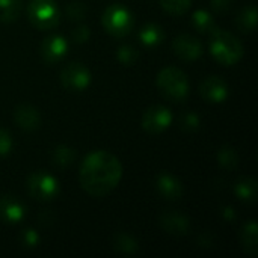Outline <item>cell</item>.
<instances>
[{
  "instance_id": "cell-25",
  "label": "cell",
  "mask_w": 258,
  "mask_h": 258,
  "mask_svg": "<svg viewBox=\"0 0 258 258\" xmlns=\"http://www.w3.org/2000/svg\"><path fill=\"white\" fill-rule=\"evenodd\" d=\"M162 8L172 15H183L192 5V0H160Z\"/></svg>"
},
{
  "instance_id": "cell-20",
  "label": "cell",
  "mask_w": 258,
  "mask_h": 258,
  "mask_svg": "<svg viewBox=\"0 0 258 258\" xmlns=\"http://www.w3.org/2000/svg\"><path fill=\"white\" fill-rule=\"evenodd\" d=\"M192 24L200 33H204V35H212L218 29L215 18L210 15V12H207L204 9H200L194 14Z\"/></svg>"
},
{
  "instance_id": "cell-17",
  "label": "cell",
  "mask_w": 258,
  "mask_h": 258,
  "mask_svg": "<svg viewBox=\"0 0 258 258\" xmlns=\"http://www.w3.org/2000/svg\"><path fill=\"white\" fill-rule=\"evenodd\" d=\"M240 243L245 249V252L251 255H257L258 252V227L255 221H249L246 225H243L240 231Z\"/></svg>"
},
{
  "instance_id": "cell-24",
  "label": "cell",
  "mask_w": 258,
  "mask_h": 258,
  "mask_svg": "<svg viewBox=\"0 0 258 258\" xmlns=\"http://www.w3.org/2000/svg\"><path fill=\"white\" fill-rule=\"evenodd\" d=\"M113 248L118 251V252H122V254H132L138 249V243L136 240L128 236V234H116L115 239H113Z\"/></svg>"
},
{
  "instance_id": "cell-12",
  "label": "cell",
  "mask_w": 258,
  "mask_h": 258,
  "mask_svg": "<svg viewBox=\"0 0 258 258\" xmlns=\"http://www.w3.org/2000/svg\"><path fill=\"white\" fill-rule=\"evenodd\" d=\"M172 48H174L175 54L183 60H197L203 54L201 42L195 36L187 35V33L177 36L172 44Z\"/></svg>"
},
{
  "instance_id": "cell-9",
  "label": "cell",
  "mask_w": 258,
  "mask_h": 258,
  "mask_svg": "<svg viewBox=\"0 0 258 258\" xmlns=\"http://www.w3.org/2000/svg\"><path fill=\"white\" fill-rule=\"evenodd\" d=\"M200 94L207 103H224L228 97V85L219 76H209L201 82Z\"/></svg>"
},
{
  "instance_id": "cell-32",
  "label": "cell",
  "mask_w": 258,
  "mask_h": 258,
  "mask_svg": "<svg viewBox=\"0 0 258 258\" xmlns=\"http://www.w3.org/2000/svg\"><path fill=\"white\" fill-rule=\"evenodd\" d=\"M213 3V8L216 9V11H225L227 8H228V5H230V2L228 0H213L212 2Z\"/></svg>"
},
{
  "instance_id": "cell-7",
  "label": "cell",
  "mask_w": 258,
  "mask_h": 258,
  "mask_svg": "<svg viewBox=\"0 0 258 258\" xmlns=\"http://www.w3.org/2000/svg\"><path fill=\"white\" fill-rule=\"evenodd\" d=\"M172 122V113L165 106H151L142 116V128L150 135H159L165 132Z\"/></svg>"
},
{
  "instance_id": "cell-28",
  "label": "cell",
  "mask_w": 258,
  "mask_h": 258,
  "mask_svg": "<svg viewBox=\"0 0 258 258\" xmlns=\"http://www.w3.org/2000/svg\"><path fill=\"white\" fill-rule=\"evenodd\" d=\"M21 243L26 248H35L39 243V236L35 230L27 228L21 233Z\"/></svg>"
},
{
  "instance_id": "cell-22",
  "label": "cell",
  "mask_w": 258,
  "mask_h": 258,
  "mask_svg": "<svg viewBox=\"0 0 258 258\" xmlns=\"http://www.w3.org/2000/svg\"><path fill=\"white\" fill-rule=\"evenodd\" d=\"M218 162L225 169H234L239 165V154L233 147L224 145L218 153Z\"/></svg>"
},
{
  "instance_id": "cell-14",
  "label": "cell",
  "mask_w": 258,
  "mask_h": 258,
  "mask_svg": "<svg viewBox=\"0 0 258 258\" xmlns=\"http://www.w3.org/2000/svg\"><path fill=\"white\" fill-rule=\"evenodd\" d=\"M14 119H15L17 125L26 132H33L41 125V115L30 104H20L15 109Z\"/></svg>"
},
{
  "instance_id": "cell-29",
  "label": "cell",
  "mask_w": 258,
  "mask_h": 258,
  "mask_svg": "<svg viewBox=\"0 0 258 258\" xmlns=\"http://www.w3.org/2000/svg\"><path fill=\"white\" fill-rule=\"evenodd\" d=\"M12 148V138L8 130L0 128V157H5L9 154Z\"/></svg>"
},
{
  "instance_id": "cell-6",
  "label": "cell",
  "mask_w": 258,
  "mask_h": 258,
  "mask_svg": "<svg viewBox=\"0 0 258 258\" xmlns=\"http://www.w3.org/2000/svg\"><path fill=\"white\" fill-rule=\"evenodd\" d=\"M27 190L32 198L39 201H50L59 195V181L45 171H38L29 175Z\"/></svg>"
},
{
  "instance_id": "cell-27",
  "label": "cell",
  "mask_w": 258,
  "mask_h": 258,
  "mask_svg": "<svg viewBox=\"0 0 258 258\" xmlns=\"http://www.w3.org/2000/svg\"><path fill=\"white\" fill-rule=\"evenodd\" d=\"M67 14L70 17V20H74V21L83 20L85 15H86V6L83 3H80V2H73V3L68 5Z\"/></svg>"
},
{
  "instance_id": "cell-19",
  "label": "cell",
  "mask_w": 258,
  "mask_h": 258,
  "mask_svg": "<svg viewBox=\"0 0 258 258\" xmlns=\"http://www.w3.org/2000/svg\"><path fill=\"white\" fill-rule=\"evenodd\" d=\"M236 23L242 32L252 33L257 27V8H255V5H249V6L243 8L237 15Z\"/></svg>"
},
{
  "instance_id": "cell-5",
  "label": "cell",
  "mask_w": 258,
  "mask_h": 258,
  "mask_svg": "<svg viewBox=\"0 0 258 258\" xmlns=\"http://www.w3.org/2000/svg\"><path fill=\"white\" fill-rule=\"evenodd\" d=\"M29 21L41 30L54 29L60 21V9L54 0H30L27 5Z\"/></svg>"
},
{
  "instance_id": "cell-18",
  "label": "cell",
  "mask_w": 258,
  "mask_h": 258,
  "mask_svg": "<svg viewBox=\"0 0 258 258\" xmlns=\"http://www.w3.org/2000/svg\"><path fill=\"white\" fill-rule=\"evenodd\" d=\"M139 39L145 47H157L165 39L163 27L156 23H148L139 30Z\"/></svg>"
},
{
  "instance_id": "cell-21",
  "label": "cell",
  "mask_w": 258,
  "mask_h": 258,
  "mask_svg": "<svg viewBox=\"0 0 258 258\" xmlns=\"http://www.w3.org/2000/svg\"><path fill=\"white\" fill-rule=\"evenodd\" d=\"M21 0H0V21L11 23L21 12Z\"/></svg>"
},
{
  "instance_id": "cell-16",
  "label": "cell",
  "mask_w": 258,
  "mask_h": 258,
  "mask_svg": "<svg viewBox=\"0 0 258 258\" xmlns=\"http://www.w3.org/2000/svg\"><path fill=\"white\" fill-rule=\"evenodd\" d=\"M234 192H236V195H237V198L240 201L248 203V204H254L257 201L258 197L257 181L254 178H251V177H243L236 183Z\"/></svg>"
},
{
  "instance_id": "cell-4",
  "label": "cell",
  "mask_w": 258,
  "mask_h": 258,
  "mask_svg": "<svg viewBox=\"0 0 258 258\" xmlns=\"http://www.w3.org/2000/svg\"><path fill=\"white\" fill-rule=\"evenodd\" d=\"M101 23L109 35L115 38H122L132 32L135 26V18L127 6L121 3H113L104 9Z\"/></svg>"
},
{
  "instance_id": "cell-30",
  "label": "cell",
  "mask_w": 258,
  "mask_h": 258,
  "mask_svg": "<svg viewBox=\"0 0 258 258\" xmlns=\"http://www.w3.org/2000/svg\"><path fill=\"white\" fill-rule=\"evenodd\" d=\"M181 125H183V128H186V130H197V128L200 127V118H198L195 113L189 112V113H186V115L183 116Z\"/></svg>"
},
{
  "instance_id": "cell-23",
  "label": "cell",
  "mask_w": 258,
  "mask_h": 258,
  "mask_svg": "<svg viewBox=\"0 0 258 258\" xmlns=\"http://www.w3.org/2000/svg\"><path fill=\"white\" fill-rule=\"evenodd\" d=\"M76 159V153L73 148L67 147V145H59L56 147L54 153H53V162L56 166L59 168H67L70 166Z\"/></svg>"
},
{
  "instance_id": "cell-13",
  "label": "cell",
  "mask_w": 258,
  "mask_h": 258,
  "mask_svg": "<svg viewBox=\"0 0 258 258\" xmlns=\"http://www.w3.org/2000/svg\"><path fill=\"white\" fill-rule=\"evenodd\" d=\"M156 189H157V194L165 198V200H169V201H174V200H180L184 194V189H183V184L181 181L171 175L169 172H162L157 180H156Z\"/></svg>"
},
{
  "instance_id": "cell-10",
  "label": "cell",
  "mask_w": 258,
  "mask_h": 258,
  "mask_svg": "<svg viewBox=\"0 0 258 258\" xmlns=\"http://www.w3.org/2000/svg\"><path fill=\"white\" fill-rule=\"evenodd\" d=\"M26 216V206L12 195H3L0 197V221L14 225L24 219Z\"/></svg>"
},
{
  "instance_id": "cell-1",
  "label": "cell",
  "mask_w": 258,
  "mask_h": 258,
  "mask_svg": "<svg viewBox=\"0 0 258 258\" xmlns=\"http://www.w3.org/2000/svg\"><path fill=\"white\" fill-rule=\"evenodd\" d=\"M122 178V165L116 156L109 151H94L88 154L79 169V181L82 189L94 197L109 195Z\"/></svg>"
},
{
  "instance_id": "cell-2",
  "label": "cell",
  "mask_w": 258,
  "mask_h": 258,
  "mask_svg": "<svg viewBox=\"0 0 258 258\" xmlns=\"http://www.w3.org/2000/svg\"><path fill=\"white\" fill-rule=\"evenodd\" d=\"M210 36V53L219 63L230 67L237 63L243 57V44L233 33L216 29Z\"/></svg>"
},
{
  "instance_id": "cell-8",
  "label": "cell",
  "mask_w": 258,
  "mask_h": 258,
  "mask_svg": "<svg viewBox=\"0 0 258 258\" xmlns=\"http://www.w3.org/2000/svg\"><path fill=\"white\" fill-rule=\"evenodd\" d=\"M60 82L70 91H83L91 85V71L83 63L73 62L62 70Z\"/></svg>"
},
{
  "instance_id": "cell-11",
  "label": "cell",
  "mask_w": 258,
  "mask_h": 258,
  "mask_svg": "<svg viewBox=\"0 0 258 258\" xmlns=\"http://www.w3.org/2000/svg\"><path fill=\"white\" fill-rule=\"evenodd\" d=\"M67 51H68V42L60 35H50L41 44V54L44 60L48 63H56L62 60L67 56Z\"/></svg>"
},
{
  "instance_id": "cell-3",
  "label": "cell",
  "mask_w": 258,
  "mask_h": 258,
  "mask_svg": "<svg viewBox=\"0 0 258 258\" xmlns=\"http://www.w3.org/2000/svg\"><path fill=\"white\" fill-rule=\"evenodd\" d=\"M157 86L165 98L175 103L184 101L189 95L187 76L175 67H166L157 74Z\"/></svg>"
},
{
  "instance_id": "cell-15",
  "label": "cell",
  "mask_w": 258,
  "mask_h": 258,
  "mask_svg": "<svg viewBox=\"0 0 258 258\" xmlns=\"http://www.w3.org/2000/svg\"><path fill=\"white\" fill-rule=\"evenodd\" d=\"M160 225L166 233H169L172 236H184L189 233V228H190L189 219L184 215L172 213V212L162 215Z\"/></svg>"
},
{
  "instance_id": "cell-31",
  "label": "cell",
  "mask_w": 258,
  "mask_h": 258,
  "mask_svg": "<svg viewBox=\"0 0 258 258\" xmlns=\"http://www.w3.org/2000/svg\"><path fill=\"white\" fill-rule=\"evenodd\" d=\"M91 32L86 26H77L74 30H73V39L79 44H83L85 41H88Z\"/></svg>"
},
{
  "instance_id": "cell-26",
  "label": "cell",
  "mask_w": 258,
  "mask_h": 258,
  "mask_svg": "<svg viewBox=\"0 0 258 258\" xmlns=\"http://www.w3.org/2000/svg\"><path fill=\"white\" fill-rule=\"evenodd\" d=\"M118 59L125 65H132L138 60V51L130 45H122L118 50Z\"/></svg>"
}]
</instances>
